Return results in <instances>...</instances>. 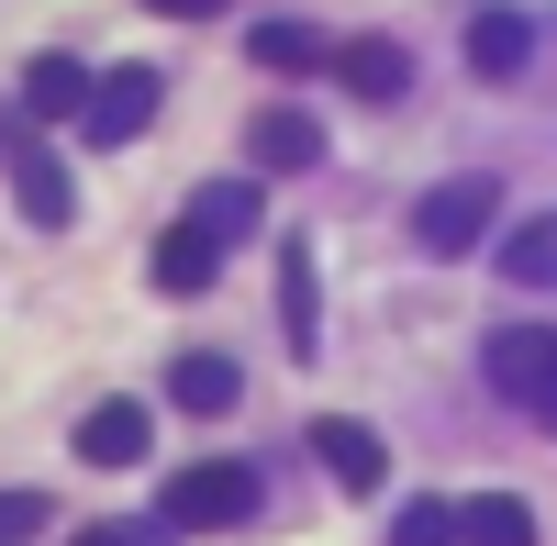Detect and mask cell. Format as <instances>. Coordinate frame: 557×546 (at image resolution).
<instances>
[{
    "label": "cell",
    "instance_id": "19",
    "mask_svg": "<svg viewBox=\"0 0 557 546\" xmlns=\"http://www.w3.org/2000/svg\"><path fill=\"white\" fill-rule=\"evenodd\" d=\"M391 546H457V502H412L391 524Z\"/></svg>",
    "mask_w": 557,
    "mask_h": 546
},
{
    "label": "cell",
    "instance_id": "11",
    "mask_svg": "<svg viewBox=\"0 0 557 546\" xmlns=\"http://www.w3.org/2000/svg\"><path fill=\"white\" fill-rule=\"evenodd\" d=\"M524 57H535V23L491 0V12L469 23V67H480V78H524Z\"/></svg>",
    "mask_w": 557,
    "mask_h": 546
},
{
    "label": "cell",
    "instance_id": "7",
    "mask_svg": "<svg viewBox=\"0 0 557 546\" xmlns=\"http://www.w3.org/2000/svg\"><path fill=\"white\" fill-rule=\"evenodd\" d=\"M178 223H190L212 257H235L257 223H268V212H257V178H212V190H190V212H178Z\"/></svg>",
    "mask_w": 557,
    "mask_h": 546
},
{
    "label": "cell",
    "instance_id": "13",
    "mask_svg": "<svg viewBox=\"0 0 557 546\" xmlns=\"http://www.w3.org/2000/svg\"><path fill=\"white\" fill-rule=\"evenodd\" d=\"M23 112H34V123L89 112V67H78V57H34V67H23Z\"/></svg>",
    "mask_w": 557,
    "mask_h": 546
},
{
    "label": "cell",
    "instance_id": "4",
    "mask_svg": "<svg viewBox=\"0 0 557 546\" xmlns=\"http://www.w3.org/2000/svg\"><path fill=\"white\" fill-rule=\"evenodd\" d=\"M157 101H168V78H157V67H101L78 123H89V146H134V134L157 123Z\"/></svg>",
    "mask_w": 557,
    "mask_h": 546
},
{
    "label": "cell",
    "instance_id": "14",
    "mask_svg": "<svg viewBox=\"0 0 557 546\" xmlns=\"http://www.w3.org/2000/svg\"><path fill=\"white\" fill-rule=\"evenodd\" d=\"M335 67H346V89H357V101H401V89H412V57H401V45H380V34H357Z\"/></svg>",
    "mask_w": 557,
    "mask_h": 546
},
{
    "label": "cell",
    "instance_id": "21",
    "mask_svg": "<svg viewBox=\"0 0 557 546\" xmlns=\"http://www.w3.org/2000/svg\"><path fill=\"white\" fill-rule=\"evenodd\" d=\"M78 546H168V524H89Z\"/></svg>",
    "mask_w": 557,
    "mask_h": 546
},
{
    "label": "cell",
    "instance_id": "18",
    "mask_svg": "<svg viewBox=\"0 0 557 546\" xmlns=\"http://www.w3.org/2000/svg\"><path fill=\"white\" fill-rule=\"evenodd\" d=\"M257 67H278V78L323 67V34H312V23H257Z\"/></svg>",
    "mask_w": 557,
    "mask_h": 546
},
{
    "label": "cell",
    "instance_id": "17",
    "mask_svg": "<svg viewBox=\"0 0 557 546\" xmlns=\"http://www.w3.org/2000/svg\"><path fill=\"white\" fill-rule=\"evenodd\" d=\"M212 268H223V257L190 235V223H168V235H157V257H146V280H157V290H212Z\"/></svg>",
    "mask_w": 557,
    "mask_h": 546
},
{
    "label": "cell",
    "instance_id": "2",
    "mask_svg": "<svg viewBox=\"0 0 557 546\" xmlns=\"http://www.w3.org/2000/svg\"><path fill=\"white\" fill-rule=\"evenodd\" d=\"M246 513H257V469L246 458H201V469L168 480V535H223Z\"/></svg>",
    "mask_w": 557,
    "mask_h": 546
},
{
    "label": "cell",
    "instance_id": "20",
    "mask_svg": "<svg viewBox=\"0 0 557 546\" xmlns=\"http://www.w3.org/2000/svg\"><path fill=\"white\" fill-rule=\"evenodd\" d=\"M45 535V491H0V546H34Z\"/></svg>",
    "mask_w": 557,
    "mask_h": 546
},
{
    "label": "cell",
    "instance_id": "12",
    "mask_svg": "<svg viewBox=\"0 0 557 546\" xmlns=\"http://www.w3.org/2000/svg\"><path fill=\"white\" fill-rule=\"evenodd\" d=\"M491 257H502V280H513V290H557V212L513 223V235H502Z\"/></svg>",
    "mask_w": 557,
    "mask_h": 546
},
{
    "label": "cell",
    "instance_id": "9",
    "mask_svg": "<svg viewBox=\"0 0 557 546\" xmlns=\"http://www.w3.org/2000/svg\"><path fill=\"white\" fill-rule=\"evenodd\" d=\"M278 335H290V357H323V301H312V246H278Z\"/></svg>",
    "mask_w": 557,
    "mask_h": 546
},
{
    "label": "cell",
    "instance_id": "16",
    "mask_svg": "<svg viewBox=\"0 0 557 546\" xmlns=\"http://www.w3.org/2000/svg\"><path fill=\"white\" fill-rule=\"evenodd\" d=\"M235 357H178V369H168V401H178V413H235Z\"/></svg>",
    "mask_w": 557,
    "mask_h": 546
},
{
    "label": "cell",
    "instance_id": "6",
    "mask_svg": "<svg viewBox=\"0 0 557 546\" xmlns=\"http://www.w3.org/2000/svg\"><path fill=\"white\" fill-rule=\"evenodd\" d=\"M146 446H157V413H146V401H89V413H78V458H89V469H134Z\"/></svg>",
    "mask_w": 557,
    "mask_h": 546
},
{
    "label": "cell",
    "instance_id": "15",
    "mask_svg": "<svg viewBox=\"0 0 557 546\" xmlns=\"http://www.w3.org/2000/svg\"><path fill=\"white\" fill-rule=\"evenodd\" d=\"M246 134H257V167H278V178L323 157V123H312V112H257Z\"/></svg>",
    "mask_w": 557,
    "mask_h": 546
},
{
    "label": "cell",
    "instance_id": "8",
    "mask_svg": "<svg viewBox=\"0 0 557 546\" xmlns=\"http://www.w3.org/2000/svg\"><path fill=\"white\" fill-rule=\"evenodd\" d=\"M312 458H323V480H346V491H380L391 480V446L368 435V424H346V413L312 424Z\"/></svg>",
    "mask_w": 557,
    "mask_h": 546
},
{
    "label": "cell",
    "instance_id": "22",
    "mask_svg": "<svg viewBox=\"0 0 557 546\" xmlns=\"http://www.w3.org/2000/svg\"><path fill=\"white\" fill-rule=\"evenodd\" d=\"M146 12H168V23H201V12H223V0H146Z\"/></svg>",
    "mask_w": 557,
    "mask_h": 546
},
{
    "label": "cell",
    "instance_id": "3",
    "mask_svg": "<svg viewBox=\"0 0 557 546\" xmlns=\"http://www.w3.org/2000/svg\"><path fill=\"white\" fill-rule=\"evenodd\" d=\"M480 380L502 401H535V413H546V390H557V324H502L480 346Z\"/></svg>",
    "mask_w": 557,
    "mask_h": 546
},
{
    "label": "cell",
    "instance_id": "23",
    "mask_svg": "<svg viewBox=\"0 0 557 546\" xmlns=\"http://www.w3.org/2000/svg\"><path fill=\"white\" fill-rule=\"evenodd\" d=\"M535 424H546V435H557V390H546V413H535Z\"/></svg>",
    "mask_w": 557,
    "mask_h": 546
},
{
    "label": "cell",
    "instance_id": "10",
    "mask_svg": "<svg viewBox=\"0 0 557 546\" xmlns=\"http://www.w3.org/2000/svg\"><path fill=\"white\" fill-rule=\"evenodd\" d=\"M457 546H535L524 491H469V502H457Z\"/></svg>",
    "mask_w": 557,
    "mask_h": 546
},
{
    "label": "cell",
    "instance_id": "5",
    "mask_svg": "<svg viewBox=\"0 0 557 546\" xmlns=\"http://www.w3.org/2000/svg\"><path fill=\"white\" fill-rule=\"evenodd\" d=\"M12 201H23V223H45V235H67L78 223V190H67V167H57V146H45V134H12Z\"/></svg>",
    "mask_w": 557,
    "mask_h": 546
},
{
    "label": "cell",
    "instance_id": "1",
    "mask_svg": "<svg viewBox=\"0 0 557 546\" xmlns=\"http://www.w3.org/2000/svg\"><path fill=\"white\" fill-rule=\"evenodd\" d=\"M491 223H502V178H446V190H424L412 201V246L424 257H469V246H491Z\"/></svg>",
    "mask_w": 557,
    "mask_h": 546
}]
</instances>
